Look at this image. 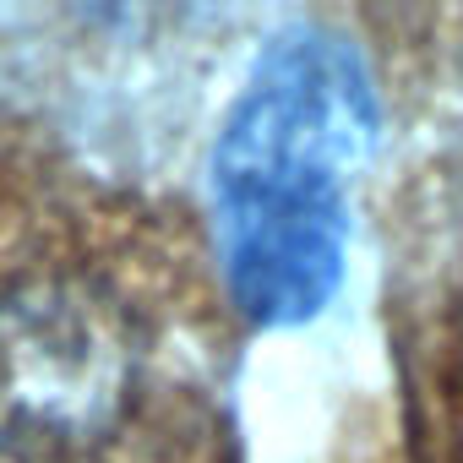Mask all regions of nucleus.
I'll list each match as a JSON object with an SVG mask.
<instances>
[{
	"mask_svg": "<svg viewBox=\"0 0 463 463\" xmlns=\"http://www.w3.org/2000/svg\"><path fill=\"white\" fill-rule=\"evenodd\" d=\"M0 463H241L235 306L180 196L0 147Z\"/></svg>",
	"mask_w": 463,
	"mask_h": 463,
	"instance_id": "f257e3e1",
	"label": "nucleus"
}]
</instances>
